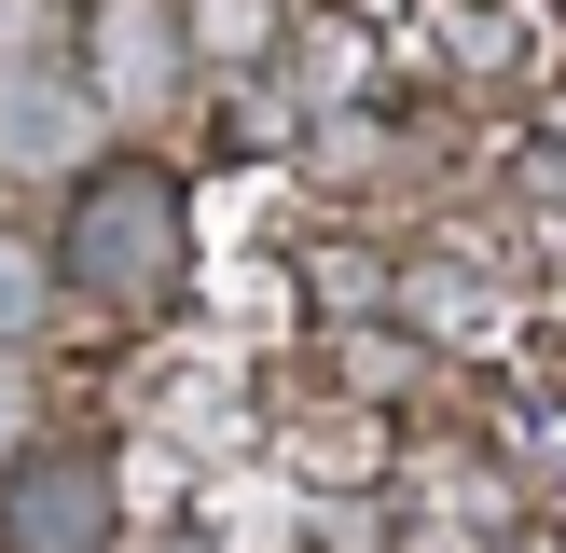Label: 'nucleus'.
I'll return each instance as SVG.
<instances>
[{
    "label": "nucleus",
    "mask_w": 566,
    "mask_h": 553,
    "mask_svg": "<svg viewBox=\"0 0 566 553\" xmlns=\"http://www.w3.org/2000/svg\"><path fill=\"white\" fill-rule=\"evenodd\" d=\"M180 180L166 166H97V180L70 194V221H55V276L97 304H166L180 291Z\"/></svg>",
    "instance_id": "obj_1"
},
{
    "label": "nucleus",
    "mask_w": 566,
    "mask_h": 553,
    "mask_svg": "<svg viewBox=\"0 0 566 553\" xmlns=\"http://www.w3.org/2000/svg\"><path fill=\"white\" fill-rule=\"evenodd\" d=\"M0 540L14 553H111V442H42V457H14Z\"/></svg>",
    "instance_id": "obj_2"
},
{
    "label": "nucleus",
    "mask_w": 566,
    "mask_h": 553,
    "mask_svg": "<svg viewBox=\"0 0 566 553\" xmlns=\"http://www.w3.org/2000/svg\"><path fill=\"white\" fill-rule=\"evenodd\" d=\"M193 55V28L166 14V0H97V83L111 97H166Z\"/></svg>",
    "instance_id": "obj_3"
},
{
    "label": "nucleus",
    "mask_w": 566,
    "mask_h": 553,
    "mask_svg": "<svg viewBox=\"0 0 566 553\" xmlns=\"http://www.w3.org/2000/svg\"><path fill=\"white\" fill-rule=\"evenodd\" d=\"M55 153H83V97L42 70H0V166H55Z\"/></svg>",
    "instance_id": "obj_4"
},
{
    "label": "nucleus",
    "mask_w": 566,
    "mask_h": 553,
    "mask_svg": "<svg viewBox=\"0 0 566 553\" xmlns=\"http://www.w3.org/2000/svg\"><path fill=\"white\" fill-rule=\"evenodd\" d=\"M28 319H42V249L0 236V332H28Z\"/></svg>",
    "instance_id": "obj_5"
}]
</instances>
